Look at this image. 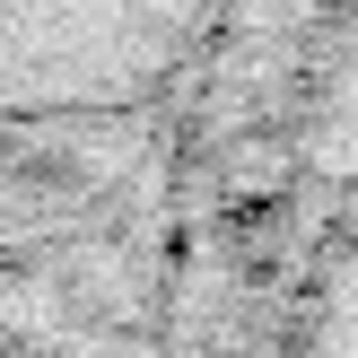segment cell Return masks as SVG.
Returning a JSON list of instances; mask_svg holds the SVG:
<instances>
[{
    "label": "cell",
    "mask_w": 358,
    "mask_h": 358,
    "mask_svg": "<svg viewBox=\"0 0 358 358\" xmlns=\"http://www.w3.org/2000/svg\"><path fill=\"white\" fill-rule=\"evenodd\" d=\"M245 0H0V131H105L210 96Z\"/></svg>",
    "instance_id": "obj_1"
},
{
    "label": "cell",
    "mask_w": 358,
    "mask_h": 358,
    "mask_svg": "<svg viewBox=\"0 0 358 358\" xmlns=\"http://www.w3.org/2000/svg\"><path fill=\"white\" fill-rule=\"evenodd\" d=\"M201 105L227 149H280L306 175L358 166V0H245Z\"/></svg>",
    "instance_id": "obj_2"
}]
</instances>
